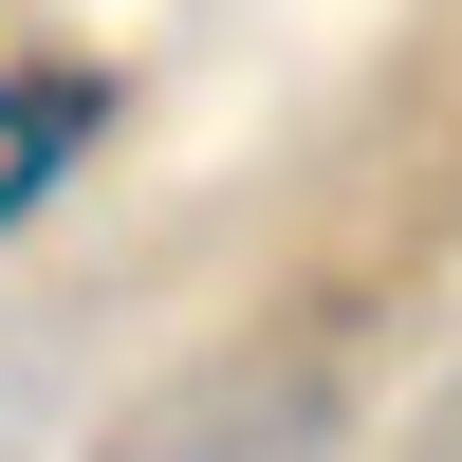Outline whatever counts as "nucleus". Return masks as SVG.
Instances as JSON below:
<instances>
[{"mask_svg": "<svg viewBox=\"0 0 462 462\" xmlns=\"http://www.w3.org/2000/svg\"><path fill=\"white\" fill-rule=\"evenodd\" d=\"M93 130H111V74H0V241L93 167Z\"/></svg>", "mask_w": 462, "mask_h": 462, "instance_id": "obj_1", "label": "nucleus"}, {"mask_svg": "<svg viewBox=\"0 0 462 462\" xmlns=\"http://www.w3.org/2000/svg\"><path fill=\"white\" fill-rule=\"evenodd\" d=\"M278 426H296V407H278ZM278 426H167V444H130V462H259Z\"/></svg>", "mask_w": 462, "mask_h": 462, "instance_id": "obj_2", "label": "nucleus"}]
</instances>
